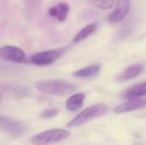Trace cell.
I'll use <instances>...</instances> for the list:
<instances>
[{"instance_id": "cell-1", "label": "cell", "mask_w": 146, "mask_h": 145, "mask_svg": "<svg viewBox=\"0 0 146 145\" xmlns=\"http://www.w3.org/2000/svg\"><path fill=\"white\" fill-rule=\"evenodd\" d=\"M35 87L41 92L51 96H66L76 90V85L62 79H43L35 83Z\"/></svg>"}, {"instance_id": "cell-2", "label": "cell", "mask_w": 146, "mask_h": 145, "mask_svg": "<svg viewBox=\"0 0 146 145\" xmlns=\"http://www.w3.org/2000/svg\"><path fill=\"white\" fill-rule=\"evenodd\" d=\"M108 106L104 103H98L90 106L80 112L67 125L68 127H77L80 126L95 118L100 117L108 112Z\"/></svg>"}, {"instance_id": "cell-3", "label": "cell", "mask_w": 146, "mask_h": 145, "mask_svg": "<svg viewBox=\"0 0 146 145\" xmlns=\"http://www.w3.org/2000/svg\"><path fill=\"white\" fill-rule=\"evenodd\" d=\"M70 132L64 129H51L38 133L31 139L34 145H49L67 139Z\"/></svg>"}, {"instance_id": "cell-4", "label": "cell", "mask_w": 146, "mask_h": 145, "mask_svg": "<svg viewBox=\"0 0 146 145\" xmlns=\"http://www.w3.org/2000/svg\"><path fill=\"white\" fill-rule=\"evenodd\" d=\"M65 51V48L37 52L31 56V62L34 65L46 66L55 62Z\"/></svg>"}, {"instance_id": "cell-5", "label": "cell", "mask_w": 146, "mask_h": 145, "mask_svg": "<svg viewBox=\"0 0 146 145\" xmlns=\"http://www.w3.org/2000/svg\"><path fill=\"white\" fill-rule=\"evenodd\" d=\"M0 58L9 62L21 63L25 61L26 55L25 52L19 47L5 45L0 48Z\"/></svg>"}, {"instance_id": "cell-6", "label": "cell", "mask_w": 146, "mask_h": 145, "mask_svg": "<svg viewBox=\"0 0 146 145\" xmlns=\"http://www.w3.org/2000/svg\"><path fill=\"white\" fill-rule=\"evenodd\" d=\"M0 129L9 132L13 137H21L25 132V127L19 121L2 115H0Z\"/></svg>"}, {"instance_id": "cell-7", "label": "cell", "mask_w": 146, "mask_h": 145, "mask_svg": "<svg viewBox=\"0 0 146 145\" xmlns=\"http://www.w3.org/2000/svg\"><path fill=\"white\" fill-rule=\"evenodd\" d=\"M131 0H117L115 9L112 14L109 16V21L111 24L118 23L121 21L128 14L130 10Z\"/></svg>"}, {"instance_id": "cell-8", "label": "cell", "mask_w": 146, "mask_h": 145, "mask_svg": "<svg viewBox=\"0 0 146 145\" xmlns=\"http://www.w3.org/2000/svg\"><path fill=\"white\" fill-rule=\"evenodd\" d=\"M146 107V99H129V101L123 103L120 105H118L115 109V114H122L126 112H130L133 110H137L139 109H143Z\"/></svg>"}, {"instance_id": "cell-9", "label": "cell", "mask_w": 146, "mask_h": 145, "mask_svg": "<svg viewBox=\"0 0 146 145\" xmlns=\"http://www.w3.org/2000/svg\"><path fill=\"white\" fill-rule=\"evenodd\" d=\"M70 8L67 3H60L49 9V15L59 21H64L69 13Z\"/></svg>"}, {"instance_id": "cell-10", "label": "cell", "mask_w": 146, "mask_h": 145, "mask_svg": "<svg viewBox=\"0 0 146 145\" xmlns=\"http://www.w3.org/2000/svg\"><path fill=\"white\" fill-rule=\"evenodd\" d=\"M85 94L84 93H77L74 95H72L68 97V99L66 102V108L69 111H76L80 109L84 103L85 100Z\"/></svg>"}, {"instance_id": "cell-11", "label": "cell", "mask_w": 146, "mask_h": 145, "mask_svg": "<svg viewBox=\"0 0 146 145\" xmlns=\"http://www.w3.org/2000/svg\"><path fill=\"white\" fill-rule=\"evenodd\" d=\"M144 70V68L142 65L139 64H135V65H132L129 66L127 68L125 69V71L119 76L118 79L120 81H126V80H129L131 79H133L135 77H137L138 75H139Z\"/></svg>"}, {"instance_id": "cell-12", "label": "cell", "mask_w": 146, "mask_h": 145, "mask_svg": "<svg viewBox=\"0 0 146 145\" xmlns=\"http://www.w3.org/2000/svg\"><path fill=\"white\" fill-rule=\"evenodd\" d=\"M144 96H146V81L129 88L124 94V97L128 100Z\"/></svg>"}, {"instance_id": "cell-13", "label": "cell", "mask_w": 146, "mask_h": 145, "mask_svg": "<svg viewBox=\"0 0 146 145\" xmlns=\"http://www.w3.org/2000/svg\"><path fill=\"white\" fill-rule=\"evenodd\" d=\"M100 69H101V65L93 64V65H91L86 68H84L75 71L74 73H73V75L74 77H78V78H89V77L98 74L99 73Z\"/></svg>"}, {"instance_id": "cell-14", "label": "cell", "mask_w": 146, "mask_h": 145, "mask_svg": "<svg viewBox=\"0 0 146 145\" xmlns=\"http://www.w3.org/2000/svg\"><path fill=\"white\" fill-rule=\"evenodd\" d=\"M97 29V24L96 23H91L87 26H86L84 28H82L74 37V41L75 43L80 42L84 40L85 38H88L92 33H93Z\"/></svg>"}, {"instance_id": "cell-15", "label": "cell", "mask_w": 146, "mask_h": 145, "mask_svg": "<svg viewBox=\"0 0 146 145\" xmlns=\"http://www.w3.org/2000/svg\"><path fill=\"white\" fill-rule=\"evenodd\" d=\"M91 3L97 8L101 9H110L115 4V0H90Z\"/></svg>"}, {"instance_id": "cell-16", "label": "cell", "mask_w": 146, "mask_h": 145, "mask_svg": "<svg viewBox=\"0 0 146 145\" xmlns=\"http://www.w3.org/2000/svg\"><path fill=\"white\" fill-rule=\"evenodd\" d=\"M57 114H58V110L57 109H44L41 113V117L44 118V119H50V118L55 117Z\"/></svg>"}, {"instance_id": "cell-17", "label": "cell", "mask_w": 146, "mask_h": 145, "mask_svg": "<svg viewBox=\"0 0 146 145\" xmlns=\"http://www.w3.org/2000/svg\"><path fill=\"white\" fill-rule=\"evenodd\" d=\"M0 100H1V97H0Z\"/></svg>"}]
</instances>
